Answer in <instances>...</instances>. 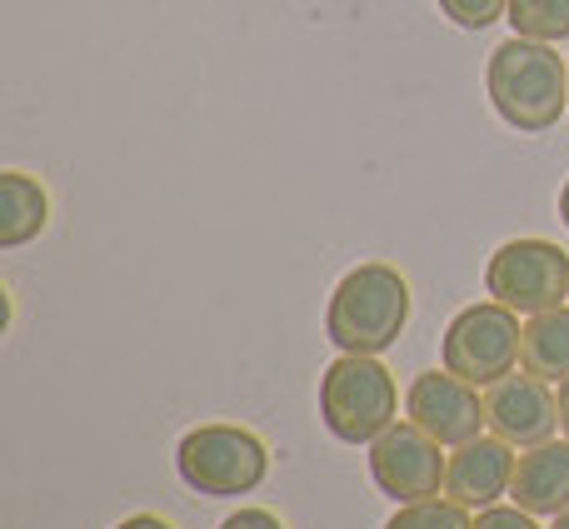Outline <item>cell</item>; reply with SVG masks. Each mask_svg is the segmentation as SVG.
Masks as SVG:
<instances>
[{
	"mask_svg": "<svg viewBox=\"0 0 569 529\" xmlns=\"http://www.w3.org/2000/svg\"><path fill=\"white\" fill-rule=\"evenodd\" d=\"M485 90H490L495 116L510 130L545 136L569 110V60L545 40L510 36L505 46L490 50Z\"/></svg>",
	"mask_w": 569,
	"mask_h": 529,
	"instance_id": "1",
	"label": "cell"
},
{
	"mask_svg": "<svg viewBox=\"0 0 569 529\" xmlns=\"http://www.w3.org/2000/svg\"><path fill=\"white\" fill-rule=\"evenodd\" d=\"M410 325V280L395 264H355L330 295L325 335L340 355H380Z\"/></svg>",
	"mask_w": 569,
	"mask_h": 529,
	"instance_id": "2",
	"label": "cell"
},
{
	"mask_svg": "<svg viewBox=\"0 0 569 529\" xmlns=\"http://www.w3.org/2000/svg\"><path fill=\"white\" fill-rule=\"evenodd\" d=\"M400 415L395 375L375 355H340L320 375V420L340 445H375Z\"/></svg>",
	"mask_w": 569,
	"mask_h": 529,
	"instance_id": "3",
	"label": "cell"
},
{
	"mask_svg": "<svg viewBox=\"0 0 569 529\" xmlns=\"http://www.w3.org/2000/svg\"><path fill=\"white\" fill-rule=\"evenodd\" d=\"M176 470L196 495L236 500V495H250L266 485L270 450L260 445V435L240 430V425H200L180 440Z\"/></svg>",
	"mask_w": 569,
	"mask_h": 529,
	"instance_id": "4",
	"label": "cell"
},
{
	"mask_svg": "<svg viewBox=\"0 0 569 529\" xmlns=\"http://www.w3.org/2000/svg\"><path fill=\"white\" fill-rule=\"evenodd\" d=\"M520 335H525V325L510 305H500V300L470 305V310H460L450 320V330H445L440 360L450 375L490 390L495 380L515 375V365H520Z\"/></svg>",
	"mask_w": 569,
	"mask_h": 529,
	"instance_id": "5",
	"label": "cell"
},
{
	"mask_svg": "<svg viewBox=\"0 0 569 529\" xmlns=\"http://www.w3.org/2000/svg\"><path fill=\"white\" fill-rule=\"evenodd\" d=\"M485 290L515 315H545L569 295V256L555 240H505L490 256Z\"/></svg>",
	"mask_w": 569,
	"mask_h": 529,
	"instance_id": "6",
	"label": "cell"
},
{
	"mask_svg": "<svg viewBox=\"0 0 569 529\" xmlns=\"http://www.w3.org/2000/svg\"><path fill=\"white\" fill-rule=\"evenodd\" d=\"M445 445L430 440L420 425H390L380 440L370 445V480L380 485V495H390L395 505L430 500L445 490Z\"/></svg>",
	"mask_w": 569,
	"mask_h": 529,
	"instance_id": "7",
	"label": "cell"
},
{
	"mask_svg": "<svg viewBox=\"0 0 569 529\" xmlns=\"http://www.w3.org/2000/svg\"><path fill=\"white\" fill-rule=\"evenodd\" d=\"M405 415L410 425H420L430 440H440L445 450H460L470 445L475 435L485 430V400H480V385L460 380L450 370H430L410 385L405 395Z\"/></svg>",
	"mask_w": 569,
	"mask_h": 529,
	"instance_id": "8",
	"label": "cell"
},
{
	"mask_svg": "<svg viewBox=\"0 0 569 529\" xmlns=\"http://www.w3.org/2000/svg\"><path fill=\"white\" fill-rule=\"evenodd\" d=\"M485 425L505 445L530 450V445L555 440V430H560V400L550 395V380H540V375H530V370L505 375V380H495L485 390Z\"/></svg>",
	"mask_w": 569,
	"mask_h": 529,
	"instance_id": "9",
	"label": "cell"
},
{
	"mask_svg": "<svg viewBox=\"0 0 569 529\" xmlns=\"http://www.w3.org/2000/svg\"><path fill=\"white\" fill-rule=\"evenodd\" d=\"M515 460H520L515 445H505L500 435H475L445 465V495L455 505H465V510H490L500 495H510Z\"/></svg>",
	"mask_w": 569,
	"mask_h": 529,
	"instance_id": "10",
	"label": "cell"
},
{
	"mask_svg": "<svg viewBox=\"0 0 569 529\" xmlns=\"http://www.w3.org/2000/svg\"><path fill=\"white\" fill-rule=\"evenodd\" d=\"M510 500L530 515H550V520L569 510V440H545L520 450Z\"/></svg>",
	"mask_w": 569,
	"mask_h": 529,
	"instance_id": "11",
	"label": "cell"
},
{
	"mask_svg": "<svg viewBox=\"0 0 569 529\" xmlns=\"http://www.w3.org/2000/svg\"><path fill=\"white\" fill-rule=\"evenodd\" d=\"M50 226V196L40 180L26 170H6L0 176V246L20 250Z\"/></svg>",
	"mask_w": 569,
	"mask_h": 529,
	"instance_id": "12",
	"label": "cell"
},
{
	"mask_svg": "<svg viewBox=\"0 0 569 529\" xmlns=\"http://www.w3.org/2000/svg\"><path fill=\"white\" fill-rule=\"evenodd\" d=\"M520 370L540 375V380L560 385L569 380V310L555 305L545 315H530L520 335Z\"/></svg>",
	"mask_w": 569,
	"mask_h": 529,
	"instance_id": "13",
	"label": "cell"
},
{
	"mask_svg": "<svg viewBox=\"0 0 569 529\" xmlns=\"http://www.w3.org/2000/svg\"><path fill=\"white\" fill-rule=\"evenodd\" d=\"M505 20L525 40H545V46L569 40V0H510Z\"/></svg>",
	"mask_w": 569,
	"mask_h": 529,
	"instance_id": "14",
	"label": "cell"
},
{
	"mask_svg": "<svg viewBox=\"0 0 569 529\" xmlns=\"http://www.w3.org/2000/svg\"><path fill=\"white\" fill-rule=\"evenodd\" d=\"M385 529H475L470 510L465 505H455L450 495H430V500H415V505H400L395 510V520Z\"/></svg>",
	"mask_w": 569,
	"mask_h": 529,
	"instance_id": "15",
	"label": "cell"
},
{
	"mask_svg": "<svg viewBox=\"0 0 569 529\" xmlns=\"http://www.w3.org/2000/svg\"><path fill=\"white\" fill-rule=\"evenodd\" d=\"M510 10V0H440V16H450L460 30H485Z\"/></svg>",
	"mask_w": 569,
	"mask_h": 529,
	"instance_id": "16",
	"label": "cell"
},
{
	"mask_svg": "<svg viewBox=\"0 0 569 529\" xmlns=\"http://www.w3.org/2000/svg\"><path fill=\"white\" fill-rule=\"evenodd\" d=\"M475 529H540L535 525V515L530 510H500V505H490V510H480V520H475Z\"/></svg>",
	"mask_w": 569,
	"mask_h": 529,
	"instance_id": "17",
	"label": "cell"
},
{
	"mask_svg": "<svg viewBox=\"0 0 569 529\" xmlns=\"http://www.w3.org/2000/svg\"><path fill=\"white\" fill-rule=\"evenodd\" d=\"M220 529H284V525H280V515H270V510H236Z\"/></svg>",
	"mask_w": 569,
	"mask_h": 529,
	"instance_id": "18",
	"label": "cell"
},
{
	"mask_svg": "<svg viewBox=\"0 0 569 529\" xmlns=\"http://www.w3.org/2000/svg\"><path fill=\"white\" fill-rule=\"evenodd\" d=\"M116 529H176V525L160 520V515H130V520H120Z\"/></svg>",
	"mask_w": 569,
	"mask_h": 529,
	"instance_id": "19",
	"label": "cell"
},
{
	"mask_svg": "<svg viewBox=\"0 0 569 529\" xmlns=\"http://www.w3.org/2000/svg\"><path fill=\"white\" fill-rule=\"evenodd\" d=\"M560 430L569 435V380H560Z\"/></svg>",
	"mask_w": 569,
	"mask_h": 529,
	"instance_id": "20",
	"label": "cell"
},
{
	"mask_svg": "<svg viewBox=\"0 0 569 529\" xmlns=\"http://www.w3.org/2000/svg\"><path fill=\"white\" fill-rule=\"evenodd\" d=\"M560 220L569 226V180H565V190H560Z\"/></svg>",
	"mask_w": 569,
	"mask_h": 529,
	"instance_id": "21",
	"label": "cell"
},
{
	"mask_svg": "<svg viewBox=\"0 0 569 529\" xmlns=\"http://www.w3.org/2000/svg\"><path fill=\"white\" fill-rule=\"evenodd\" d=\"M550 529H569V510H560V515H555V525Z\"/></svg>",
	"mask_w": 569,
	"mask_h": 529,
	"instance_id": "22",
	"label": "cell"
}]
</instances>
